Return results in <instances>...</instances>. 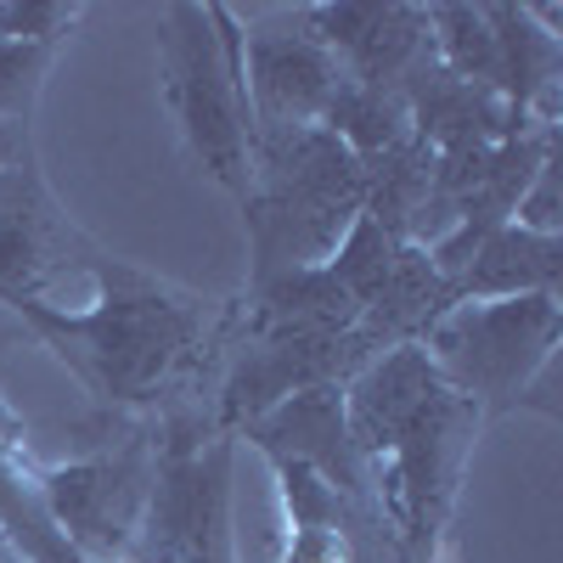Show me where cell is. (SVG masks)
I'll list each match as a JSON object with an SVG mask.
<instances>
[{
	"instance_id": "cell-12",
	"label": "cell",
	"mask_w": 563,
	"mask_h": 563,
	"mask_svg": "<svg viewBox=\"0 0 563 563\" xmlns=\"http://www.w3.org/2000/svg\"><path fill=\"white\" fill-rule=\"evenodd\" d=\"M563 238H541L525 225H501L456 276V305L467 299H512V294H558Z\"/></svg>"
},
{
	"instance_id": "cell-9",
	"label": "cell",
	"mask_w": 563,
	"mask_h": 563,
	"mask_svg": "<svg viewBox=\"0 0 563 563\" xmlns=\"http://www.w3.org/2000/svg\"><path fill=\"white\" fill-rule=\"evenodd\" d=\"M339 79H344V68L299 23V12L243 29V97H249L254 130H305V124H321Z\"/></svg>"
},
{
	"instance_id": "cell-14",
	"label": "cell",
	"mask_w": 563,
	"mask_h": 563,
	"mask_svg": "<svg viewBox=\"0 0 563 563\" xmlns=\"http://www.w3.org/2000/svg\"><path fill=\"white\" fill-rule=\"evenodd\" d=\"M321 130L339 135L344 147L366 164H378L384 153H395L400 141L411 135V113L400 102V90H372V85H355V79H339L333 102L321 113Z\"/></svg>"
},
{
	"instance_id": "cell-17",
	"label": "cell",
	"mask_w": 563,
	"mask_h": 563,
	"mask_svg": "<svg viewBox=\"0 0 563 563\" xmlns=\"http://www.w3.org/2000/svg\"><path fill=\"white\" fill-rule=\"evenodd\" d=\"M79 18H85L79 0H0V40L63 45L79 29Z\"/></svg>"
},
{
	"instance_id": "cell-13",
	"label": "cell",
	"mask_w": 563,
	"mask_h": 563,
	"mask_svg": "<svg viewBox=\"0 0 563 563\" xmlns=\"http://www.w3.org/2000/svg\"><path fill=\"white\" fill-rule=\"evenodd\" d=\"M0 541L23 563H97L52 525V512L34 485V451L29 445H0Z\"/></svg>"
},
{
	"instance_id": "cell-7",
	"label": "cell",
	"mask_w": 563,
	"mask_h": 563,
	"mask_svg": "<svg viewBox=\"0 0 563 563\" xmlns=\"http://www.w3.org/2000/svg\"><path fill=\"white\" fill-rule=\"evenodd\" d=\"M231 456L238 440L220 434L209 411H175L158 422L153 496L130 563H238Z\"/></svg>"
},
{
	"instance_id": "cell-20",
	"label": "cell",
	"mask_w": 563,
	"mask_h": 563,
	"mask_svg": "<svg viewBox=\"0 0 563 563\" xmlns=\"http://www.w3.org/2000/svg\"><path fill=\"white\" fill-rule=\"evenodd\" d=\"M0 445H29V434H23V417L0 400Z\"/></svg>"
},
{
	"instance_id": "cell-15",
	"label": "cell",
	"mask_w": 563,
	"mask_h": 563,
	"mask_svg": "<svg viewBox=\"0 0 563 563\" xmlns=\"http://www.w3.org/2000/svg\"><path fill=\"white\" fill-rule=\"evenodd\" d=\"M429 180H434V147L429 141L406 135L395 153H384L378 164H366V220L384 225L395 243L411 238L417 209L429 198Z\"/></svg>"
},
{
	"instance_id": "cell-10",
	"label": "cell",
	"mask_w": 563,
	"mask_h": 563,
	"mask_svg": "<svg viewBox=\"0 0 563 563\" xmlns=\"http://www.w3.org/2000/svg\"><path fill=\"white\" fill-rule=\"evenodd\" d=\"M299 23L333 52L344 79L372 90H400L411 63L429 52V7L411 0H339V7H299Z\"/></svg>"
},
{
	"instance_id": "cell-1",
	"label": "cell",
	"mask_w": 563,
	"mask_h": 563,
	"mask_svg": "<svg viewBox=\"0 0 563 563\" xmlns=\"http://www.w3.org/2000/svg\"><path fill=\"white\" fill-rule=\"evenodd\" d=\"M12 310L40 350H52L97 411L164 422L175 411H209L238 333V299L141 271L102 243L74 265L52 299H18Z\"/></svg>"
},
{
	"instance_id": "cell-2",
	"label": "cell",
	"mask_w": 563,
	"mask_h": 563,
	"mask_svg": "<svg viewBox=\"0 0 563 563\" xmlns=\"http://www.w3.org/2000/svg\"><path fill=\"white\" fill-rule=\"evenodd\" d=\"M344 422L372 474L395 563H440L485 411L440 378L422 344H400L344 384Z\"/></svg>"
},
{
	"instance_id": "cell-4",
	"label": "cell",
	"mask_w": 563,
	"mask_h": 563,
	"mask_svg": "<svg viewBox=\"0 0 563 563\" xmlns=\"http://www.w3.org/2000/svg\"><path fill=\"white\" fill-rule=\"evenodd\" d=\"M158 85L192 169L243 203L249 192V97H243V23L231 7L175 0L158 12Z\"/></svg>"
},
{
	"instance_id": "cell-3",
	"label": "cell",
	"mask_w": 563,
	"mask_h": 563,
	"mask_svg": "<svg viewBox=\"0 0 563 563\" xmlns=\"http://www.w3.org/2000/svg\"><path fill=\"white\" fill-rule=\"evenodd\" d=\"M366 214V169L339 135L321 124L305 130H254L249 141V282L305 271L333 260L350 225Z\"/></svg>"
},
{
	"instance_id": "cell-5",
	"label": "cell",
	"mask_w": 563,
	"mask_h": 563,
	"mask_svg": "<svg viewBox=\"0 0 563 563\" xmlns=\"http://www.w3.org/2000/svg\"><path fill=\"white\" fill-rule=\"evenodd\" d=\"M422 350L440 378L462 389L485 417L541 411L563 417L558 400V350H563V305L558 294H512V299H467L451 305Z\"/></svg>"
},
{
	"instance_id": "cell-18",
	"label": "cell",
	"mask_w": 563,
	"mask_h": 563,
	"mask_svg": "<svg viewBox=\"0 0 563 563\" xmlns=\"http://www.w3.org/2000/svg\"><path fill=\"white\" fill-rule=\"evenodd\" d=\"M563 169H558V147L547 153V164L536 169V180L525 186L519 209H512V225L541 231V238H563Z\"/></svg>"
},
{
	"instance_id": "cell-11",
	"label": "cell",
	"mask_w": 563,
	"mask_h": 563,
	"mask_svg": "<svg viewBox=\"0 0 563 563\" xmlns=\"http://www.w3.org/2000/svg\"><path fill=\"white\" fill-rule=\"evenodd\" d=\"M400 102L411 113V135L429 141V147H462V141H507L512 130V113L496 90L485 85H467L456 79L451 68H440L434 45L411 63V74L400 79Z\"/></svg>"
},
{
	"instance_id": "cell-6",
	"label": "cell",
	"mask_w": 563,
	"mask_h": 563,
	"mask_svg": "<svg viewBox=\"0 0 563 563\" xmlns=\"http://www.w3.org/2000/svg\"><path fill=\"white\" fill-rule=\"evenodd\" d=\"M79 451L68 462H34L40 501L52 525L97 563H130L141 519L153 496V456H158V422L113 417L90 406L79 422Z\"/></svg>"
},
{
	"instance_id": "cell-19",
	"label": "cell",
	"mask_w": 563,
	"mask_h": 563,
	"mask_svg": "<svg viewBox=\"0 0 563 563\" xmlns=\"http://www.w3.org/2000/svg\"><path fill=\"white\" fill-rule=\"evenodd\" d=\"M12 164H34V130L0 119V169H12Z\"/></svg>"
},
{
	"instance_id": "cell-8",
	"label": "cell",
	"mask_w": 563,
	"mask_h": 563,
	"mask_svg": "<svg viewBox=\"0 0 563 563\" xmlns=\"http://www.w3.org/2000/svg\"><path fill=\"white\" fill-rule=\"evenodd\" d=\"M90 243L97 238H85L45 186L40 158L0 169V305L52 299L90 254Z\"/></svg>"
},
{
	"instance_id": "cell-16",
	"label": "cell",
	"mask_w": 563,
	"mask_h": 563,
	"mask_svg": "<svg viewBox=\"0 0 563 563\" xmlns=\"http://www.w3.org/2000/svg\"><path fill=\"white\" fill-rule=\"evenodd\" d=\"M63 45H29V40H0V119L7 124H34L40 90L57 68Z\"/></svg>"
}]
</instances>
